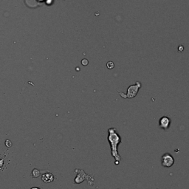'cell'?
Segmentation results:
<instances>
[{"mask_svg":"<svg viewBox=\"0 0 189 189\" xmlns=\"http://www.w3.org/2000/svg\"><path fill=\"white\" fill-rule=\"evenodd\" d=\"M40 176V171L36 169H34L32 171V177L33 178H36V177H39Z\"/></svg>","mask_w":189,"mask_h":189,"instance_id":"obj_6","label":"cell"},{"mask_svg":"<svg viewBox=\"0 0 189 189\" xmlns=\"http://www.w3.org/2000/svg\"><path fill=\"white\" fill-rule=\"evenodd\" d=\"M140 87H141V84L139 81H138V82H136L135 84L131 85L128 87L126 93H123L121 92H118V93L123 98H134L138 95V91Z\"/></svg>","mask_w":189,"mask_h":189,"instance_id":"obj_2","label":"cell"},{"mask_svg":"<svg viewBox=\"0 0 189 189\" xmlns=\"http://www.w3.org/2000/svg\"><path fill=\"white\" fill-rule=\"evenodd\" d=\"M30 189H40V188H37V187H33Z\"/></svg>","mask_w":189,"mask_h":189,"instance_id":"obj_11","label":"cell"},{"mask_svg":"<svg viewBox=\"0 0 189 189\" xmlns=\"http://www.w3.org/2000/svg\"><path fill=\"white\" fill-rule=\"evenodd\" d=\"M108 141L111 148V154L115 160V165H119L121 160V157L118 153V146L122 142L121 138L119 135L115 128H109L108 130Z\"/></svg>","mask_w":189,"mask_h":189,"instance_id":"obj_1","label":"cell"},{"mask_svg":"<svg viewBox=\"0 0 189 189\" xmlns=\"http://www.w3.org/2000/svg\"><path fill=\"white\" fill-rule=\"evenodd\" d=\"M175 163V159L169 153L164 154L161 158V164L165 168H171Z\"/></svg>","mask_w":189,"mask_h":189,"instance_id":"obj_3","label":"cell"},{"mask_svg":"<svg viewBox=\"0 0 189 189\" xmlns=\"http://www.w3.org/2000/svg\"><path fill=\"white\" fill-rule=\"evenodd\" d=\"M41 180L46 183H49V182H53L54 180V176L53 175H52L51 173H47L44 174L41 176Z\"/></svg>","mask_w":189,"mask_h":189,"instance_id":"obj_5","label":"cell"},{"mask_svg":"<svg viewBox=\"0 0 189 189\" xmlns=\"http://www.w3.org/2000/svg\"><path fill=\"white\" fill-rule=\"evenodd\" d=\"M88 60L87 59H83L82 61H81V64L84 65V66H86L87 64H88Z\"/></svg>","mask_w":189,"mask_h":189,"instance_id":"obj_9","label":"cell"},{"mask_svg":"<svg viewBox=\"0 0 189 189\" xmlns=\"http://www.w3.org/2000/svg\"><path fill=\"white\" fill-rule=\"evenodd\" d=\"M107 67L108 69H109V70H112V69L114 68L115 64H114V63L112 62V61H109V62L107 64Z\"/></svg>","mask_w":189,"mask_h":189,"instance_id":"obj_7","label":"cell"},{"mask_svg":"<svg viewBox=\"0 0 189 189\" xmlns=\"http://www.w3.org/2000/svg\"><path fill=\"white\" fill-rule=\"evenodd\" d=\"M2 162H3V160H0V167H1V166H2V165H3V163H2Z\"/></svg>","mask_w":189,"mask_h":189,"instance_id":"obj_10","label":"cell"},{"mask_svg":"<svg viewBox=\"0 0 189 189\" xmlns=\"http://www.w3.org/2000/svg\"><path fill=\"white\" fill-rule=\"evenodd\" d=\"M171 124V120L167 116H163L159 120V126L163 129H168Z\"/></svg>","mask_w":189,"mask_h":189,"instance_id":"obj_4","label":"cell"},{"mask_svg":"<svg viewBox=\"0 0 189 189\" xmlns=\"http://www.w3.org/2000/svg\"><path fill=\"white\" fill-rule=\"evenodd\" d=\"M5 145L7 147H11V146H12V143H11V140H7L5 141Z\"/></svg>","mask_w":189,"mask_h":189,"instance_id":"obj_8","label":"cell"}]
</instances>
